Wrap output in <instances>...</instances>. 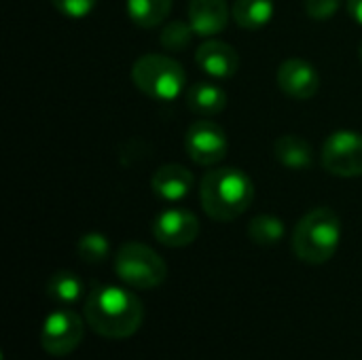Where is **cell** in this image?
I'll return each mask as SVG.
<instances>
[{
    "label": "cell",
    "instance_id": "cell-1",
    "mask_svg": "<svg viewBox=\"0 0 362 360\" xmlns=\"http://www.w3.org/2000/svg\"><path fill=\"white\" fill-rule=\"evenodd\" d=\"M85 320L89 329L108 339H127L144 323L142 301L121 286H95L85 299Z\"/></svg>",
    "mask_w": 362,
    "mask_h": 360
},
{
    "label": "cell",
    "instance_id": "cell-2",
    "mask_svg": "<svg viewBox=\"0 0 362 360\" xmlns=\"http://www.w3.org/2000/svg\"><path fill=\"white\" fill-rule=\"evenodd\" d=\"M199 199L204 212L218 223H229L242 216L255 199L250 176L235 168H214L199 182Z\"/></svg>",
    "mask_w": 362,
    "mask_h": 360
},
{
    "label": "cell",
    "instance_id": "cell-3",
    "mask_svg": "<svg viewBox=\"0 0 362 360\" xmlns=\"http://www.w3.org/2000/svg\"><path fill=\"white\" fill-rule=\"evenodd\" d=\"M341 242V221L331 208L310 210L293 231V250L299 261L322 265L333 259Z\"/></svg>",
    "mask_w": 362,
    "mask_h": 360
},
{
    "label": "cell",
    "instance_id": "cell-4",
    "mask_svg": "<svg viewBox=\"0 0 362 360\" xmlns=\"http://www.w3.org/2000/svg\"><path fill=\"white\" fill-rule=\"evenodd\" d=\"M134 85L148 98L168 102L185 91L187 74L180 62L161 53H146L132 66Z\"/></svg>",
    "mask_w": 362,
    "mask_h": 360
},
{
    "label": "cell",
    "instance_id": "cell-5",
    "mask_svg": "<svg viewBox=\"0 0 362 360\" xmlns=\"http://www.w3.org/2000/svg\"><path fill=\"white\" fill-rule=\"evenodd\" d=\"M115 274L132 289L151 291L165 282L168 265L151 246L140 242H127L117 250Z\"/></svg>",
    "mask_w": 362,
    "mask_h": 360
},
{
    "label": "cell",
    "instance_id": "cell-6",
    "mask_svg": "<svg viewBox=\"0 0 362 360\" xmlns=\"http://www.w3.org/2000/svg\"><path fill=\"white\" fill-rule=\"evenodd\" d=\"M320 161L333 176H362V136L348 129L331 134L322 144Z\"/></svg>",
    "mask_w": 362,
    "mask_h": 360
},
{
    "label": "cell",
    "instance_id": "cell-7",
    "mask_svg": "<svg viewBox=\"0 0 362 360\" xmlns=\"http://www.w3.org/2000/svg\"><path fill=\"white\" fill-rule=\"evenodd\" d=\"M85 325L72 310H57L47 316L40 329V346L51 356H68L83 342Z\"/></svg>",
    "mask_w": 362,
    "mask_h": 360
},
{
    "label": "cell",
    "instance_id": "cell-8",
    "mask_svg": "<svg viewBox=\"0 0 362 360\" xmlns=\"http://www.w3.org/2000/svg\"><path fill=\"white\" fill-rule=\"evenodd\" d=\"M185 151L197 166H216L227 157V134L214 121H195L185 134Z\"/></svg>",
    "mask_w": 362,
    "mask_h": 360
},
{
    "label": "cell",
    "instance_id": "cell-9",
    "mask_svg": "<svg viewBox=\"0 0 362 360\" xmlns=\"http://www.w3.org/2000/svg\"><path fill=\"white\" fill-rule=\"evenodd\" d=\"M153 238L168 248H185L199 236V219L180 208H170L157 214L151 225Z\"/></svg>",
    "mask_w": 362,
    "mask_h": 360
},
{
    "label": "cell",
    "instance_id": "cell-10",
    "mask_svg": "<svg viewBox=\"0 0 362 360\" xmlns=\"http://www.w3.org/2000/svg\"><path fill=\"white\" fill-rule=\"evenodd\" d=\"M278 87L293 100H310L320 89V74L310 62L291 57L278 68Z\"/></svg>",
    "mask_w": 362,
    "mask_h": 360
},
{
    "label": "cell",
    "instance_id": "cell-11",
    "mask_svg": "<svg viewBox=\"0 0 362 360\" xmlns=\"http://www.w3.org/2000/svg\"><path fill=\"white\" fill-rule=\"evenodd\" d=\"M195 62L204 72L216 79H231L240 70L238 51L229 42H223L216 38H208L197 47Z\"/></svg>",
    "mask_w": 362,
    "mask_h": 360
},
{
    "label": "cell",
    "instance_id": "cell-12",
    "mask_svg": "<svg viewBox=\"0 0 362 360\" xmlns=\"http://www.w3.org/2000/svg\"><path fill=\"white\" fill-rule=\"evenodd\" d=\"M231 8L227 0H189V23L197 36H214L227 28Z\"/></svg>",
    "mask_w": 362,
    "mask_h": 360
},
{
    "label": "cell",
    "instance_id": "cell-13",
    "mask_svg": "<svg viewBox=\"0 0 362 360\" xmlns=\"http://www.w3.org/2000/svg\"><path fill=\"white\" fill-rule=\"evenodd\" d=\"M151 189L163 202H180L193 189V174L180 163H165L153 174Z\"/></svg>",
    "mask_w": 362,
    "mask_h": 360
},
{
    "label": "cell",
    "instance_id": "cell-14",
    "mask_svg": "<svg viewBox=\"0 0 362 360\" xmlns=\"http://www.w3.org/2000/svg\"><path fill=\"white\" fill-rule=\"evenodd\" d=\"M185 102L191 112L199 117H214L225 110L227 93L214 83H195L193 87L187 89Z\"/></svg>",
    "mask_w": 362,
    "mask_h": 360
},
{
    "label": "cell",
    "instance_id": "cell-15",
    "mask_svg": "<svg viewBox=\"0 0 362 360\" xmlns=\"http://www.w3.org/2000/svg\"><path fill=\"white\" fill-rule=\"evenodd\" d=\"M274 157L291 170H305L314 161V151L310 142L297 134H286L280 136L274 142Z\"/></svg>",
    "mask_w": 362,
    "mask_h": 360
},
{
    "label": "cell",
    "instance_id": "cell-16",
    "mask_svg": "<svg viewBox=\"0 0 362 360\" xmlns=\"http://www.w3.org/2000/svg\"><path fill=\"white\" fill-rule=\"evenodd\" d=\"M274 17V0H235L231 19L244 30H259Z\"/></svg>",
    "mask_w": 362,
    "mask_h": 360
},
{
    "label": "cell",
    "instance_id": "cell-17",
    "mask_svg": "<svg viewBox=\"0 0 362 360\" xmlns=\"http://www.w3.org/2000/svg\"><path fill=\"white\" fill-rule=\"evenodd\" d=\"M172 0H127V15L140 28H155L168 19Z\"/></svg>",
    "mask_w": 362,
    "mask_h": 360
},
{
    "label": "cell",
    "instance_id": "cell-18",
    "mask_svg": "<svg viewBox=\"0 0 362 360\" xmlns=\"http://www.w3.org/2000/svg\"><path fill=\"white\" fill-rule=\"evenodd\" d=\"M47 295L62 306H72L83 297V280L68 269L55 272L47 282Z\"/></svg>",
    "mask_w": 362,
    "mask_h": 360
},
{
    "label": "cell",
    "instance_id": "cell-19",
    "mask_svg": "<svg viewBox=\"0 0 362 360\" xmlns=\"http://www.w3.org/2000/svg\"><path fill=\"white\" fill-rule=\"evenodd\" d=\"M248 236L259 246H276L284 238V223L274 214H259L250 221Z\"/></svg>",
    "mask_w": 362,
    "mask_h": 360
},
{
    "label": "cell",
    "instance_id": "cell-20",
    "mask_svg": "<svg viewBox=\"0 0 362 360\" xmlns=\"http://www.w3.org/2000/svg\"><path fill=\"white\" fill-rule=\"evenodd\" d=\"M76 255L81 261L89 265H98L110 255V242L102 233H85L76 244Z\"/></svg>",
    "mask_w": 362,
    "mask_h": 360
},
{
    "label": "cell",
    "instance_id": "cell-21",
    "mask_svg": "<svg viewBox=\"0 0 362 360\" xmlns=\"http://www.w3.org/2000/svg\"><path fill=\"white\" fill-rule=\"evenodd\" d=\"M193 28L189 21H182V19H174L170 21L163 32H161V45L163 49L168 51H182L191 45V38H193Z\"/></svg>",
    "mask_w": 362,
    "mask_h": 360
},
{
    "label": "cell",
    "instance_id": "cell-22",
    "mask_svg": "<svg viewBox=\"0 0 362 360\" xmlns=\"http://www.w3.org/2000/svg\"><path fill=\"white\" fill-rule=\"evenodd\" d=\"M51 2L62 15H66L70 19H81L91 13V8L95 6L98 0H51Z\"/></svg>",
    "mask_w": 362,
    "mask_h": 360
},
{
    "label": "cell",
    "instance_id": "cell-23",
    "mask_svg": "<svg viewBox=\"0 0 362 360\" xmlns=\"http://www.w3.org/2000/svg\"><path fill=\"white\" fill-rule=\"evenodd\" d=\"M339 4L341 0H305V13L314 21H327L337 13Z\"/></svg>",
    "mask_w": 362,
    "mask_h": 360
},
{
    "label": "cell",
    "instance_id": "cell-24",
    "mask_svg": "<svg viewBox=\"0 0 362 360\" xmlns=\"http://www.w3.org/2000/svg\"><path fill=\"white\" fill-rule=\"evenodd\" d=\"M346 4H348V13H350V17H352L356 23H361L362 25V0H348Z\"/></svg>",
    "mask_w": 362,
    "mask_h": 360
},
{
    "label": "cell",
    "instance_id": "cell-25",
    "mask_svg": "<svg viewBox=\"0 0 362 360\" xmlns=\"http://www.w3.org/2000/svg\"><path fill=\"white\" fill-rule=\"evenodd\" d=\"M361 62H362V42H361Z\"/></svg>",
    "mask_w": 362,
    "mask_h": 360
}]
</instances>
